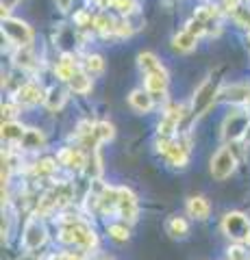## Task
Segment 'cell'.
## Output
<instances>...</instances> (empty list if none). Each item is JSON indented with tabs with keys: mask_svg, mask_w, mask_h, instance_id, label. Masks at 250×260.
<instances>
[{
	"mask_svg": "<svg viewBox=\"0 0 250 260\" xmlns=\"http://www.w3.org/2000/svg\"><path fill=\"white\" fill-rule=\"evenodd\" d=\"M26 135V128L18 121H5L3 124V139L9 141V143H20L22 137Z\"/></svg>",
	"mask_w": 250,
	"mask_h": 260,
	"instance_id": "9a60e30c",
	"label": "cell"
},
{
	"mask_svg": "<svg viewBox=\"0 0 250 260\" xmlns=\"http://www.w3.org/2000/svg\"><path fill=\"white\" fill-rule=\"evenodd\" d=\"M165 232L170 234L172 239H183L185 234L189 232V225H187V221H185L183 217H176L174 215V217H170L165 221Z\"/></svg>",
	"mask_w": 250,
	"mask_h": 260,
	"instance_id": "2e32d148",
	"label": "cell"
},
{
	"mask_svg": "<svg viewBox=\"0 0 250 260\" xmlns=\"http://www.w3.org/2000/svg\"><path fill=\"white\" fill-rule=\"evenodd\" d=\"M54 162L52 160H39V162H35L33 165V174H37V176H48V174H52L54 172Z\"/></svg>",
	"mask_w": 250,
	"mask_h": 260,
	"instance_id": "cb8c5ba5",
	"label": "cell"
},
{
	"mask_svg": "<svg viewBox=\"0 0 250 260\" xmlns=\"http://www.w3.org/2000/svg\"><path fill=\"white\" fill-rule=\"evenodd\" d=\"M114 126L109 124V121H98V124L94 126V143H107V141H111L114 139Z\"/></svg>",
	"mask_w": 250,
	"mask_h": 260,
	"instance_id": "ac0fdd59",
	"label": "cell"
},
{
	"mask_svg": "<svg viewBox=\"0 0 250 260\" xmlns=\"http://www.w3.org/2000/svg\"><path fill=\"white\" fill-rule=\"evenodd\" d=\"M70 5H72V0H57V7H59L61 11H68Z\"/></svg>",
	"mask_w": 250,
	"mask_h": 260,
	"instance_id": "4316f807",
	"label": "cell"
},
{
	"mask_svg": "<svg viewBox=\"0 0 250 260\" xmlns=\"http://www.w3.org/2000/svg\"><path fill=\"white\" fill-rule=\"evenodd\" d=\"M46 243V228L39 219H29L24 225V234H22V247L26 251H35Z\"/></svg>",
	"mask_w": 250,
	"mask_h": 260,
	"instance_id": "277c9868",
	"label": "cell"
},
{
	"mask_svg": "<svg viewBox=\"0 0 250 260\" xmlns=\"http://www.w3.org/2000/svg\"><path fill=\"white\" fill-rule=\"evenodd\" d=\"M3 35L18 48H26L33 42V30L26 22L15 18H3Z\"/></svg>",
	"mask_w": 250,
	"mask_h": 260,
	"instance_id": "6da1fadb",
	"label": "cell"
},
{
	"mask_svg": "<svg viewBox=\"0 0 250 260\" xmlns=\"http://www.w3.org/2000/svg\"><path fill=\"white\" fill-rule=\"evenodd\" d=\"M248 243H250V237H248Z\"/></svg>",
	"mask_w": 250,
	"mask_h": 260,
	"instance_id": "4dcf8cb0",
	"label": "cell"
},
{
	"mask_svg": "<svg viewBox=\"0 0 250 260\" xmlns=\"http://www.w3.org/2000/svg\"><path fill=\"white\" fill-rule=\"evenodd\" d=\"M63 100H66V93L63 91H59V89H50L48 91V95H46V100H44V104L50 111H57L61 104H63Z\"/></svg>",
	"mask_w": 250,
	"mask_h": 260,
	"instance_id": "7402d4cb",
	"label": "cell"
},
{
	"mask_svg": "<svg viewBox=\"0 0 250 260\" xmlns=\"http://www.w3.org/2000/svg\"><path fill=\"white\" fill-rule=\"evenodd\" d=\"M163 154H165L168 162L174 165V167H185L187 165V160H189V148H187V143L185 141H174L172 139Z\"/></svg>",
	"mask_w": 250,
	"mask_h": 260,
	"instance_id": "9c48e42d",
	"label": "cell"
},
{
	"mask_svg": "<svg viewBox=\"0 0 250 260\" xmlns=\"http://www.w3.org/2000/svg\"><path fill=\"white\" fill-rule=\"evenodd\" d=\"M57 160L61 162V165L70 167V169H83V165H85V154L80 152L78 148H63L57 154Z\"/></svg>",
	"mask_w": 250,
	"mask_h": 260,
	"instance_id": "8fae6325",
	"label": "cell"
},
{
	"mask_svg": "<svg viewBox=\"0 0 250 260\" xmlns=\"http://www.w3.org/2000/svg\"><path fill=\"white\" fill-rule=\"evenodd\" d=\"M137 63H140V70L144 72V74H150V72L163 68V65H161V61H159L152 52H142L140 56H137Z\"/></svg>",
	"mask_w": 250,
	"mask_h": 260,
	"instance_id": "d6986e66",
	"label": "cell"
},
{
	"mask_svg": "<svg viewBox=\"0 0 250 260\" xmlns=\"http://www.w3.org/2000/svg\"><path fill=\"white\" fill-rule=\"evenodd\" d=\"M118 215L122 221H135L137 219V200L126 186H118Z\"/></svg>",
	"mask_w": 250,
	"mask_h": 260,
	"instance_id": "8992f818",
	"label": "cell"
},
{
	"mask_svg": "<svg viewBox=\"0 0 250 260\" xmlns=\"http://www.w3.org/2000/svg\"><path fill=\"white\" fill-rule=\"evenodd\" d=\"M215 95H217L215 83L211 78L205 80V83L196 89V95H193V113H196V115H203V113L213 104Z\"/></svg>",
	"mask_w": 250,
	"mask_h": 260,
	"instance_id": "5b68a950",
	"label": "cell"
},
{
	"mask_svg": "<svg viewBox=\"0 0 250 260\" xmlns=\"http://www.w3.org/2000/svg\"><path fill=\"white\" fill-rule=\"evenodd\" d=\"M196 42H198V37L193 35L191 30L183 28L181 32H176V35H174L172 46H174V50H176V52H191L193 48H196Z\"/></svg>",
	"mask_w": 250,
	"mask_h": 260,
	"instance_id": "7c38bea8",
	"label": "cell"
},
{
	"mask_svg": "<svg viewBox=\"0 0 250 260\" xmlns=\"http://www.w3.org/2000/svg\"><path fill=\"white\" fill-rule=\"evenodd\" d=\"M128 104L131 109L137 113H150L155 107V98H152L146 89H135V91L128 93Z\"/></svg>",
	"mask_w": 250,
	"mask_h": 260,
	"instance_id": "30bf717a",
	"label": "cell"
},
{
	"mask_svg": "<svg viewBox=\"0 0 250 260\" xmlns=\"http://www.w3.org/2000/svg\"><path fill=\"white\" fill-rule=\"evenodd\" d=\"M18 107L20 104H3V115H5V121H15V115H18Z\"/></svg>",
	"mask_w": 250,
	"mask_h": 260,
	"instance_id": "d4e9b609",
	"label": "cell"
},
{
	"mask_svg": "<svg viewBox=\"0 0 250 260\" xmlns=\"http://www.w3.org/2000/svg\"><path fill=\"white\" fill-rule=\"evenodd\" d=\"M241 139H244L246 145H250V124H248V128L244 130V137H241Z\"/></svg>",
	"mask_w": 250,
	"mask_h": 260,
	"instance_id": "83f0119b",
	"label": "cell"
},
{
	"mask_svg": "<svg viewBox=\"0 0 250 260\" xmlns=\"http://www.w3.org/2000/svg\"><path fill=\"white\" fill-rule=\"evenodd\" d=\"M187 213H189V217L205 221V219L209 217V213H211V206H209V202L205 198L196 195V198H189L187 200Z\"/></svg>",
	"mask_w": 250,
	"mask_h": 260,
	"instance_id": "4fadbf2b",
	"label": "cell"
},
{
	"mask_svg": "<svg viewBox=\"0 0 250 260\" xmlns=\"http://www.w3.org/2000/svg\"><path fill=\"white\" fill-rule=\"evenodd\" d=\"M15 63H18L22 70H35L37 68V59H35V54L29 50V46L18 50V54H15Z\"/></svg>",
	"mask_w": 250,
	"mask_h": 260,
	"instance_id": "44dd1931",
	"label": "cell"
},
{
	"mask_svg": "<svg viewBox=\"0 0 250 260\" xmlns=\"http://www.w3.org/2000/svg\"><path fill=\"white\" fill-rule=\"evenodd\" d=\"M224 7H227L229 11H237L239 9V0H224Z\"/></svg>",
	"mask_w": 250,
	"mask_h": 260,
	"instance_id": "484cf974",
	"label": "cell"
},
{
	"mask_svg": "<svg viewBox=\"0 0 250 260\" xmlns=\"http://www.w3.org/2000/svg\"><path fill=\"white\" fill-rule=\"evenodd\" d=\"M109 237L114 241H118V243H122V241L128 239V228L122 225V223H111L109 225Z\"/></svg>",
	"mask_w": 250,
	"mask_h": 260,
	"instance_id": "603a6c76",
	"label": "cell"
},
{
	"mask_svg": "<svg viewBox=\"0 0 250 260\" xmlns=\"http://www.w3.org/2000/svg\"><path fill=\"white\" fill-rule=\"evenodd\" d=\"M44 100H46V95L42 91V87H39L37 83H33V80L20 85V89L15 91V102L24 104V107H35V104L44 102Z\"/></svg>",
	"mask_w": 250,
	"mask_h": 260,
	"instance_id": "52a82bcc",
	"label": "cell"
},
{
	"mask_svg": "<svg viewBox=\"0 0 250 260\" xmlns=\"http://www.w3.org/2000/svg\"><path fill=\"white\" fill-rule=\"evenodd\" d=\"M83 70H85L90 76H98V74H102V70H104L102 56H98V54H87V56H85V61H83Z\"/></svg>",
	"mask_w": 250,
	"mask_h": 260,
	"instance_id": "ffe728a7",
	"label": "cell"
},
{
	"mask_svg": "<svg viewBox=\"0 0 250 260\" xmlns=\"http://www.w3.org/2000/svg\"><path fill=\"white\" fill-rule=\"evenodd\" d=\"M68 85H70V89L74 93L83 95V93H87L92 89V78H90V74H87L85 70H78V72H74V76L68 80Z\"/></svg>",
	"mask_w": 250,
	"mask_h": 260,
	"instance_id": "5bb4252c",
	"label": "cell"
},
{
	"mask_svg": "<svg viewBox=\"0 0 250 260\" xmlns=\"http://www.w3.org/2000/svg\"><path fill=\"white\" fill-rule=\"evenodd\" d=\"M20 145H22L24 150H39L44 145V135L39 133V130H35V128H29L26 135L22 137Z\"/></svg>",
	"mask_w": 250,
	"mask_h": 260,
	"instance_id": "e0dca14e",
	"label": "cell"
},
{
	"mask_svg": "<svg viewBox=\"0 0 250 260\" xmlns=\"http://www.w3.org/2000/svg\"><path fill=\"white\" fill-rule=\"evenodd\" d=\"M144 87L146 91L155 98V95H163L165 89H168V72L163 68H159L150 74H144Z\"/></svg>",
	"mask_w": 250,
	"mask_h": 260,
	"instance_id": "ba28073f",
	"label": "cell"
},
{
	"mask_svg": "<svg viewBox=\"0 0 250 260\" xmlns=\"http://www.w3.org/2000/svg\"><path fill=\"white\" fill-rule=\"evenodd\" d=\"M235 165H237L235 152H233L231 148H220L211 158V176L217 182L227 180V178L235 172Z\"/></svg>",
	"mask_w": 250,
	"mask_h": 260,
	"instance_id": "7a4b0ae2",
	"label": "cell"
},
{
	"mask_svg": "<svg viewBox=\"0 0 250 260\" xmlns=\"http://www.w3.org/2000/svg\"><path fill=\"white\" fill-rule=\"evenodd\" d=\"M222 230L233 241H248L250 237V221L244 213H227L222 219Z\"/></svg>",
	"mask_w": 250,
	"mask_h": 260,
	"instance_id": "3957f363",
	"label": "cell"
},
{
	"mask_svg": "<svg viewBox=\"0 0 250 260\" xmlns=\"http://www.w3.org/2000/svg\"><path fill=\"white\" fill-rule=\"evenodd\" d=\"M20 260H35V258H33V256H22Z\"/></svg>",
	"mask_w": 250,
	"mask_h": 260,
	"instance_id": "f1b7e54d",
	"label": "cell"
},
{
	"mask_svg": "<svg viewBox=\"0 0 250 260\" xmlns=\"http://www.w3.org/2000/svg\"><path fill=\"white\" fill-rule=\"evenodd\" d=\"M96 260H111V258H109V256H98Z\"/></svg>",
	"mask_w": 250,
	"mask_h": 260,
	"instance_id": "f546056e",
	"label": "cell"
}]
</instances>
